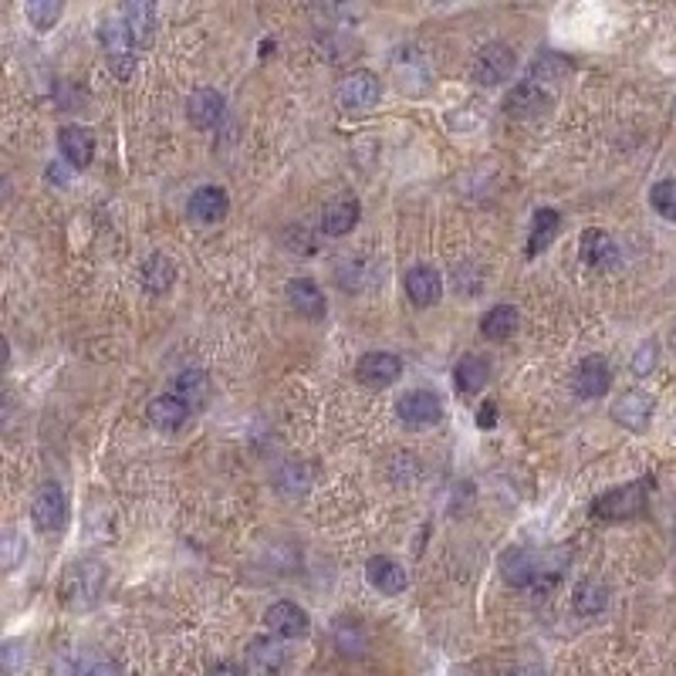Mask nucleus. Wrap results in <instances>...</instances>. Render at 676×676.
<instances>
[{"mask_svg": "<svg viewBox=\"0 0 676 676\" xmlns=\"http://www.w3.org/2000/svg\"><path fill=\"white\" fill-rule=\"evenodd\" d=\"M646 491H649V480H636V484H626V487H612L609 494L595 497L592 511L606 521L636 518V514H643V507H646Z\"/></svg>", "mask_w": 676, "mask_h": 676, "instance_id": "nucleus-2", "label": "nucleus"}, {"mask_svg": "<svg viewBox=\"0 0 676 676\" xmlns=\"http://www.w3.org/2000/svg\"><path fill=\"white\" fill-rule=\"evenodd\" d=\"M514 51L507 48V44H487L484 51L474 58V82L477 85H484V88H494V85H501V82H507L511 78V71H514Z\"/></svg>", "mask_w": 676, "mask_h": 676, "instance_id": "nucleus-7", "label": "nucleus"}, {"mask_svg": "<svg viewBox=\"0 0 676 676\" xmlns=\"http://www.w3.org/2000/svg\"><path fill=\"white\" fill-rule=\"evenodd\" d=\"M247 660H251L254 673L278 676L284 670V649L274 639H254L251 649H247Z\"/></svg>", "mask_w": 676, "mask_h": 676, "instance_id": "nucleus-25", "label": "nucleus"}, {"mask_svg": "<svg viewBox=\"0 0 676 676\" xmlns=\"http://www.w3.org/2000/svg\"><path fill=\"white\" fill-rule=\"evenodd\" d=\"M480 332L484 338H491V342H507L514 332H518V311L511 305H497L484 315V322H480Z\"/></svg>", "mask_w": 676, "mask_h": 676, "instance_id": "nucleus-27", "label": "nucleus"}, {"mask_svg": "<svg viewBox=\"0 0 676 676\" xmlns=\"http://www.w3.org/2000/svg\"><path fill=\"white\" fill-rule=\"evenodd\" d=\"M0 653H4V673H17L21 670V643H17V639H11V643H4V649H0Z\"/></svg>", "mask_w": 676, "mask_h": 676, "instance_id": "nucleus-37", "label": "nucleus"}, {"mask_svg": "<svg viewBox=\"0 0 676 676\" xmlns=\"http://www.w3.org/2000/svg\"><path fill=\"white\" fill-rule=\"evenodd\" d=\"M173 396L183 399L190 409H200L210 399V379L200 369H186L173 379Z\"/></svg>", "mask_w": 676, "mask_h": 676, "instance_id": "nucleus-24", "label": "nucleus"}, {"mask_svg": "<svg viewBox=\"0 0 676 676\" xmlns=\"http://www.w3.org/2000/svg\"><path fill=\"white\" fill-rule=\"evenodd\" d=\"M186 210H190V217L200 220V224H217V220L227 217L230 200L220 186H200L190 197V203H186Z\"/></svg>", "mask_w": 676, "mask_h": 676, "instance_id": "nucleus-18", "label": "nucleus"}, {"mask_svg": "<svg viewBox=\"0 0 676 676\" xmlns=\"http://www.w3.org/2000/svg\"><path fill=\"white\" fill-rule=\"evenodd\" d=\"M673 349H676V332H673Z\"/></svg>", "mask_w": 676, "mask_h": 676, "instance_id": "nucleus-42", "label": "nucleus"}, {"mask_svg": "<svg viewBox=\"0 0 676 676\" xmlns=\"http://www.w3.org/2000/svg\"><path fill=\"white\" fill-rule=\"evenodd\" d=\"M477 423H480V426H494V403H487L484 409H480Z\"/></svg>", "mask_w": 676, "mask_h": 676, "instance_id": "nucleus-41", "label": "nucleus"}, {"mask_svg": "<svg viewBox=\"0 0 676 676\" xmlns=\"http://www.w3.org/2000/svg\"><path fill=\"white\" fill-rule=\"evenodd\" d=\"M186 420H190V406H186L183 399H176L173 393L156 396L153 403H149V423H153L156 430H180Z\"/></svg>", "mask_w": 676, "mask_h": 676, "instance_id": "nucleus-23", "label": "nucleus"}, {"mask_svg": "<svg viewBox=\"0 0 676 676\" xmlns=\"http://www.w3.org/2000/svg\"><path fill=\"white\" fill-rule=\"evenodd\" d=\"M88 676H122V673H119V666H115V663H99V666H92V670H88Z\"/></svg>", "mask_w": 676, "mask_h": 676, "instance_id": "nucleus-39", "label": "nucleus"}, {"mask_svg": "<svg viewBox=\"0 0 676 676\" xmlns=\"http://www.w3.org/2000/svg\"><path fill=\"white\" fill-rule=\"evenodd\" d=\"M366 578H369L372 589L382 592V595H399L406 589V568L399 565L396 558H386V555L372 558L369 568H366Z\"/></svg>", "mask_w": 676, "mask_h": 676, "instance_id": "nucleus-21", "label": "nucleus"}, {"mask_svg": "<svg viewBox=\"0 0 676 676\" xmlns=\"http://www.w3.org/2000/svg\"><path fill=\"white\" fill-rule=\"evenodd\" d=\"M24 14H28V21L38 31H48V28H55V21L61 17V4L58 0H31V4L24 7Z\"/></svg>", "mask_w": 676, "mask_h": 676, "instance_id": "nucleus-32", "label": "nucleus"}, {"mask_svg": "<svg viewBox=\"0 0 676 676\" xmlns=\"http://www.w3.org/2000/svg\"><path fill=\"white\" fill-rule=\"evenodd\" d=\"M609 602V589L602 582H595V578H582V582L575 585V595H572V606L578 616H595V612H602Z\"/></svg>", "mask_w": 676, "mask_h": 676, "instance_id": "nucleus-26", "label": "nucleus"}, {"mask_svg": "<svg viewBox=\"0 0 676 676\" xmlns=\"http://www.w3.org/2000/svg\"><path fill=\"white\" fill-rule=\"evenodd\" d=\"M572 386L575 393L582 399H599L609 393L612 386V372H609V362L602 359V355H589V359L578 362L575 376H572Z\"/></svg>", "mask_w": 676, "mask_h": 676, "instance_id": "nucleus-11", "label": "nucleus"}, {"mask_svg": "<svg viewBox=\"0 0 676 676\" xmlns=\"http://www.w3.org/2000/svg\"><path fill=\"white\" fill-rule=\"evenodd\" d=\"M382 99V82L372 71H352L342 85H338V105L345 112H369Z\"/></svg>", "mask_w": 676, "mask_h": 676, "instance_id": "nucleus-6", "label": "nucleus"}, {"mask_svg": "<svg viewBox=\"0 0 676 676\" xmlns=\"http://www.w3.org/2000/svg\"><path fill=\"white\" fill-rule=\"evenodd\" d=\"M102 44H105V61H109V68L115 71V78H126L136 71V44H132V38H129V31H126V24H119V21H105L102 24Z\"/></svg>", "mask_w": 676, "mask_h": 676, "instance_id": "nucleus-4", "label": "nucleus"}, {"mask_svg": "<svg viewBox=\"0 0 676 676\" xmlns=\"http://www.w3.org/2000/svg\"><path fill=\"white\" fill-rule=\"evenodd\" d=\"M568 71H572V61L562 58V55H555V51H548V55H541L535 65H531V78H528V82H535V85H558L568 75Z\"/></svg>", "mask_w": 676, "mask_h": 676, "instance_id": "nucleus-31", "label": "nucleus"}, {"mask_svg": "<svg viewBox=\"0 0 676 676\" xmlns=\"http://www.w3.org/2000/svg\"><path fill=\"white\" fill-rule=\"evenodd\" d=\"M487 376H491V366H487L484 359H477V355H464V359L457 362V369H453V382H457L460 393H477V389H484Z\"/></svg>", "mask_w": 676, "mask_h": 676, "instance_id": "nucleus-28", "label": "nucleus"}, {"mask_svg": "<svg viewBox=\"0 0 676 676\" xmlns=\"http://www.w3.org/2000/svg\"><path fill=\"white\" fill-rule=\"evenodd\" d=\"M173 278H176V268L166 254H153L146 264H142V284H146L153 295H163L169 284H173Z\"/></svg>", "mask_w": 676, "mask_h": 676, "instance_id": "nucleus-30", "label": "nucleus"}, {"mask_svg": "<svg viewBox=\"0 0 676 676\" xmlns=\"http://www.w3.org/2000/svg\"><path fill=\"white\" fill-rule=\"evenodd\" d=\"M122 24H126L132 44H136V48H146V44L153 41V31H156V4H146V0H129V4L122 7Z\"/></svg>", "mask_w": 676, "mask_h": 676, "instance_id": "nucleus-17", "label": "nucleus"}, {"mask_svg": "<svg viewBox=\"0 0 676 676\" xmlns=\"http://www.w3.org/2000/svg\"><path fill=\"white\" fill-rule=\"evenodd\" d=\"M551 109V95L535 82H521L507 92L504 99V112L514 115V119H538Z\"/></svg>", "mask_w": 676, "mask_h": 676, "instance_id": "nucleus-10", "label": "nucleus"}, {"mask_svg": "<svg viewBox=\"0 0 676 676\" xmlns=\"http://www.w3.org/2000/svg\"><path fill=\"white\" fill-rule=\"evenodd\" d=\"M582 257H585V264L595 268V271H616L619 268L616 240H612L606 230H599V227H589L582 234Z\"/></svg>", "mask_w": 676, "mask_h": 676, "instance_id": "nucleus-15", "label": "nucleus"}, {"mask_svg": "<svg viewBox=\"0 0 676 676\" xmlns=\"http://www.w3.org/2000/svg\"><path fill=\"white\" fill-rule=\"evenodd\" d=\"M21 555H24V541L17 538V531H7V538H4V565L14 572V568L21 565Z\"/></svg>", "mask_w": 676, "mask_h": 676, "instance_id": "nucleus-36", "label": "nucleus"}, {"mask_svg": "<svg viewBox=\"0 0 676 676\" xmlns=\"http://www.w3.org/2000/svg\"><path fill=\"white\" fill-rule=\"evenodd\" d=\"M355 372H359L362 386L386 389L403 376V362H399V355H393V352H366L359 359V369Z\"/></svg>", "mask_w": 676, "mask_h": 676, "instance_id": "nucleus-9", "label": "nucleus"}, {"mask_svg": "<svg viewBox=\"0 0 676 676\" xmlns=\"http://www.w3.org/2000/svg\"><path fill=\"white\" fill-rule=\"evenodd\" d=\"M58 146L61 156L68 159L75 169H85L95 159V136L82 126H65L58 132Z\"/></svg>", "mask_w": 676, "mask_h": 676, "instance_id": "nucleus-20", "label": "nucleus"}, {"mask_svg": "<svg viewBox=\"0 0 676 676\" xmlns=\"http://www.w3.org/2000/svg\"><path fill=\"white\" fill-rule=\"evenodd\" d=\"M396 413L406 426H433L443 416V403L430 389H413L396 403Z\"/></svg>", "mask_w": 676, "mask_h": 676, "instance_id": "nucleus-8", "label": "nucleus"}, {"mask_svg": "<svg viewBox=\"0 0 676 676\" xmlns=\"http://www.w3.org/2000/svg\"><path fill=\"white\" fill-rule=\"evenodd\" d=\"M288 301H291V308L305 318H322L325 315V295L311 278L288 281Z\"/></svg>", "mask_w": 676, "mask_h": 676, "instance_id": "nucleus-22", "label": "nucleus"}, {"mask_svg": "<svg viewBox=\"0 0 676 676\" xmlns=\"http://www.w3.org/2000/svg\"><path fill=\"white\" fill-rule=\"evenodd\" d=\"M362 217V203L349 197V193H342V197L328 200L325 210H322V230L328 237H345L349 230L359 224Z\"/></svg>", "mask_w": 676, "mask_h": 676, "instance_id": "nucleus-14", "label": "nucleus"}, {"mask_svg": "<svg viewBox=\"0 0 676 676\" xmlns=\"http://www.w3.org/2000/svg\"><path fill=\"white\" fill-rule=\"evenodd\" d=\"M649 203L666 220H676V180H660L649 190Z\"/></svg>", "mask_w": 676, "mask_h": 676, "instance_id": "nucleus-33", "label": "nucleus"}, {"mask_svg": "<svg viewBox=\"0 0 676 676\" xmlns=\"http://www.w3.org/2000/svg\"><path fill=\"white\" fill-rule=\"evenodd\" d=\"M186 115H190V122L197 129L220 126V119H224V95L213 92V88H200V92H193L190 102H186Z\"/></svg>", "mask_w": 676, "mask_h": 676, "instance_id": "nucleus-19", "label": "nucleus"}, {"mask_svg": "<svg viewBox=\"0 0 676 676\" xmlns=\"http://www.w3.org/2000/svg\"><path fill=\"white\" fill-rule=\"evenodd\" d=\"M210 676H247V673L240 670L237 663H220V666H213V670H210Z\"/></svg>", "mask_w": 676, "mask_h": 676, "instance_id": "nucleus-38", "label": "nucleus"}, {"mask_svg": "<svg viewBox=\"0 0 676 676\" xmlns=\"http://www.w3.org/2000/svg\"><path fill=\"white\" fill-rule=\"evenodd\" d=\"M656 352H660V349H656L653 338L639 345L636 355H633V372H636V376H649V372L656 369Z\"/></svg>", "mask_w": 676, "mask_h": 676, "instance_id": "nucleus-35", "label": "nucleus"}, {"mask_svg": "<svg viewBox=\"0 0 676 676\" xmlns=\"http://www.w3.org/2000/svg\"><path fill=\"white\" fill-rule=\"evenodd\" d=\"M31 521L34 528L51 535V531H61L68 524V497L58 484H44L38 497L31 504Z\"/></svg>", "mask_w": 676, "mask_h": 676, "instance_id": "nucleus-5", "label": "nucleus"}, {"mask_svg": "<svg viewBox=\"0 0 676 676\" xmlns=\"http://www.w3.org/2000/svg\"><path fill=\"white\" fill-rule=\"evenodd\" d=\"M501 575L507 585H514V589H528V585H535L541 575H545V558L538 555L535 548H507L501 555Z\"/></svg>", "mask_w": 676, "mask_h": 676, "instance_id": "nucleus-3", "label": "nucleus"}, {"mask_svg": "<svg viewBox=\"0 0 676 676\" xmlns=\"http://www.w3.org/2000/svg\"><path fill=\"white\" fill-rule=\"evenodd\" d=\"M612 420L633 433H643L649 420H653V399L639 393V389H629V393H622L616 399V406H612Z\"/></svg>", "mask_w": 676, "mask_h": 676, "instance_id": "nucleus-13", "label": "nucleus"}, {"mask_svg": "<svg viewBox=\"0 0 676 676\" xmlns=\"http://www.w3.org/2000/svg\"><path fill=\"white\" fill-rule=\"evenodd\" d=\"M558 227H562V217H558V210H538L535 213V227H531V240H528V257H538L545 247L555 240Z\"/></svg>", "mask_w": 676, "mask_h": 676, "instance_id": "nucleus-29", "label": "nucleus"}, {"mask_svg": "<svg viewBox=\"0 0 676 676\" xmlns=\"http://www.w3.org/2000/svg\"><path fill=\"white\" fill-rule=\"evenodd\" d=\"M48 180H51V183H58V186H65V183H68V173L55 163V166H48Z\"/></svg>", "mask_w": 676, "mask_h": 676, "instance_id": "nucleus-40", "label": "nucleus"}, {"mask_svg": "<svg viewBox=\"0 0 676 676\" xmlns=\"http://www.w3.org/2000/svg\"><path fill=\"white\" fill-rule=\"evenodd\" d=\"M264 626L281 639H298V636H308L311 619L295 602H274V606L264 612Z\"/></svg>", "mask_w": 676, "mask_h": 676, "instance_id": "nucleus-12", "label": "nucleus"}, {"mask_svg": "<svg viewBox=\"0 0 676 676\" xmlns=\"http://www.w3.org/2000/svg\"><path fill=\"white\" fill-rule=\"evenodd\" d=\"M105 589V568L99 562H75L65 572L61 595L71 609H92Z\"/></svg>", "mask_w": 676, "mask_h": 676, "instance_id": "nucleus-1", "label": "nucleus"}, {"mask_svg": "<svg viewBox=\"0 0 676 676\" xmlns=\"http://www.w3.org/2000/svg\"><path fill=\"white\" fill-rule=\"evenodd\" d=\"M403 284H406V295H409V301H413L416 308H430V305H437L440 295H443V281H440V274L433 271V268H426V264H416V268H409Z\"/></svg>", "mask_w": 676, "mask_h": 676, "instance_id": "nucleus-16", "label": "nucleus"}, {"mask_svg": "<svg viewBox=\"0 0 676 676\" xmlns=\"http://www.w3.org/2000/svg\"><path fill=\"white\" fill-rule=\"evenodd\" d=\"M335 643H338V649H342V653H355L359 656L362 649H366V636H362V629L355 626V622H349V619H342L335 626Z\"/></svg>", "mask_w": 676, "mask_h": 676, "instance_id": "nucleus-34", "label": "nucleus"}]
</instances>
